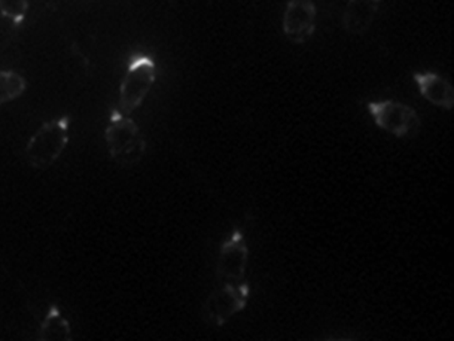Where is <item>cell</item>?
<instances>
[{
    "mask_svg": "<svg viewBox=\"0 0 454 341\" xmlns=\"http://www.w3.org/2000/svg\"><path fill=\"white\" fill-rule=\"evenodd\" d=\"M414 83L419 87V94L435 107L452 111L454 107L453 84L443 75L434 72H419L413 75Z\"/></svg>",
    "mask_w": 454,
    "mask_h": 341,
    "instance_id": "obj_8",
    "label": "cell"
},
{
    "mask_svg": "<svg viewBox=\"0 0 454 341\" xmlns=\"http://www.w3.org/2000/svg\"><path fill=\"white\" fill-rule=\"evenodd\" d=\"M109 156L118 166L132 169L142 163L147 151V141L130 115L113 109L105 131Z\"/></svg>",
    "mask_w": 454,
    "mask_h": 341,
    "instance_id": "obj_1",
    "label": "cell"
},
{
    "mask_svg": "<svg viewBox=\"0 0 454 341\" xmlns=\"http://www.w3.org/2000/svg\"><path fill=\"white\" fill-rule=\"evenodd\" d=\"M251 288L246 282L239 284H221L204 301V321L212 327H223L248 305Z\"/></svg>",
    "mask_w": 454,
    "mask_h": 341,
    "instance_id": "obj_5",
    "label": "cell"
},
{
    "mask_svg": "<svg viewBox=\"0 0 454 341\" xmlns=\"http://www.w3.org/2000/svg\"><path fill=\"white\" fill-rule=\"evenodd\" d=\"M382 0H348L344 8L343 29L348 35L364 36L373 26Z\"/></svg>",
    "mask_w": 454,
    "mask_h": 341,
    "instance_id": "obj_9",
    "label": "cell"
},
{
    "mask_svg": "<svg viewBox=\"0 0 454 341\" xmlns=\"http://www.w3.org/2000/svg\"><path fill=\"white\" fill-rule=\"evenodd\" d=\"M29 11L28 0H0V14L20 27L26 20Z\"/></svg>",
    "mask_w": 454,
    "mask_h": 341,
    "instance_id": "obj_12",
    "label": "cell"
},
{
    "mask_svg": "<svg viewBox=\"0 0 454 341\" xmlns=\"http://www.w3.org/2000/svg\"><path fill=\"white\" fill-rule=\"evenodd\" d=\"M26 78L15 71H0V105L13 102L27 91Z\"/></svg>",
    "mask_w": 454,
    "mask_h": 341,
    "instance_id": "obj_11",
    "label": "cell"
},
{
    "mask_svg": "<svg viewBox=\"0 0 454 341\" xmlns=\"http://www.w3.org/2000/svg\"><path fill=\"white\" fill-rule=\"evenodd\" d=\"M157 79V64L148 54L136 53L128 62L121 85L117 108L132 115L143 105Z\"/></svg>",
    "mask_w": 454,
    "mask_h": 341,
    "instance_id": "obj_3",
    "label": "cell"
},
{
    "mask_svg": "<svg viewBox=\"0 0 454 341\" xmlns=\"http://www.w3.org/2000/svg\"><path fill=\"white\" fill-rule=\"evenodd\" d=\"M368 112L380 130L397 139H414L419 136L422 121L413 107L397 100H378L367 105Z\"/></svg>",
    "mask_w": 454,
    "mask_h": 341,
    "instance_id": "obj_4",
    "label": "cell"
},
{
    "mask_svg": "<svg viewBox=\"0 0 454 341\" xmlns=\"http://www.w3.org/2000/svg\"><path fill=\"white\" fill-rule=\"evenodd\" d=\"M38 339L42 341H70L73 329L69 320L63 315L59 307L51 305L38 330Z\"/></svg>",
    "mask_w": 454,
    "mask_h": 341,
    "instance_id": "obj_10",
    "label": "cell"
},
{
    "mask_svg": "<svg viewBox=\"0 0 454 341\" xmlns=\"http://www.w3.org/2000/svg\"><path fill=\"white\" fill-rule=\"evenodd\" d=\"M70 118L60 115L43 123L26 146V160L32 169L48 170L59 160L68 147Z\"/></svg>",
    "mask_w": 454,
    "mask_h": 341,
    "instance_id": "obj_2",
    "label": "cell"
},
{
    "mask_svg": "<svg viewBox=\"0 0 454 341\" xmlns=\"http://www.w3.org/2000/svg\"><path fill=\"white\" fill-rule=\"evenodd\" d=\"M249 264V248L245 234L234 230L219 249L215 276L221 284H239L245 282Z\"/></svg>",
    "mask_w": 454,
    "mask_h": 341,
    "instance_id": "obj_6",
    "label": "cell"
},
{
    "mask_svg": "<svg viewBox=\"0 0 454 341\" xmlns=\"http://www.w3.org/2000/svg\"><path fill=\"white\" fill-rule=\"evenodd\" d=\"M318 11L313 0H288L283 13L282 30L286 41L304 44L315 36Z\"/></svg>",
    "mask_w": 454,
    "mask_h": 341,
    "instance_id": "obj_7",
    "label": "cell"
}]
</instances>
